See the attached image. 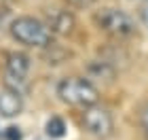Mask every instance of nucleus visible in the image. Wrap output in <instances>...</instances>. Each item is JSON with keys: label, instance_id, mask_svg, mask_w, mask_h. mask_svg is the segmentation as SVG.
<instances>
[{"label": "nucleus", "instance_id": "1a4fd4ad", "mask_svg": "<svg viewBox=\"0 0 148 140\" xmlns=\"http://www.w3.org/2000/svg\"><path fill=\"white\" fill-rule=\"evenodd\" d=\"M4 138L6 140H21V130L15 128V125H9L4 130Z\"/></svg>", "mask_w": 148, "mask_h": 140}, {"label": "nucleus", "instance_id": "9d476101", "mask_svg": "<svg viewBox=\"0 0 148 140\" xmlns=\"http://www.w3.org/2000/svg\"><path fill=\"white\" fill-rule=\"evenodd\" d=\"M66 2L74 9H89L91 4H95V0H66Z\"/></svg>", "mask_w": 148, "mask_h": 140}, {"label": "nucleus", "instance_id": "7ed1b4c3", "mask_svg": "<svg viewBox=\"0 0 148 140\" xmlns=\"http://www.w3.org/2000/svg\"><path fill=\"white\" fill-rule=\"evenodd\" d=\"M93 19H95L99 30H104L106 34H110L114 38H127V36H131L133 32H136V23L121 9H112V6L102 9V11H97L95 15H93Z\"/></svg>", "mask_w": 148, "mask_h": 140}, {"label": "nucleus", "instance_id": "39448f33", "mask_svg": "<svg viewBox=\"0 0 148 140\" xmlns=\"http://www.w3.org/2000/svg\"><path fill=\"white\" fill-rule=\"evenodd\" d=\"M28 72H30V57L21 51L9 53V57H6V79H9V83L17 85V91H19V85L25 83Z\"/></svg>", "mask_w": 148, "mask_h": 140}, {"label": "nucleus", "instance_id": "9b49d317", "mask_svg": "<svg viewBox=\"0 0 148 140\" xmlns=\"http://www.w3.org/2000/svg\"><path fill=\"white\" fill-rule=\"evenodd\" d=\"M140 119H142V125H144V130L148 132V102L144 104V108H142V112H140Z\"/></svg>", "mask_w": 148, "mask_h": 140}, {"label": "nucleus", "instance_id": "0eeeda50", "mask_svg": "<svg viewBox=\"0 0 148 140\" xmlns=\"http://www.w3.org/2000/svg\"><path fill=\"white\" fill-rule=\"evenodd\" d=\"M23 108L21 93L13 87H6L0 91V115L2 117H17Z\"/></svg>", "mask_w": 148, "mask_h": 140}, {"label": "nucleus", "instance_id": "423d86ee", "mask_svg": "<svg viewBox=\"0 0 148 140\" xmlns=\"http://www.w3.org/2000/svg\"><path fill=\"white\" fill-rule=\"evenodd\" d=\"M47 26L53 34H68L74 28V17L64 9H53L47 13Z\"/></svg>", "mask_w": 148, "mask_h": 140}, {"label": "nucleus", "instance_id": "6e6552de", "mask_svg": "<svg viewBox=\"0 0 148 140\" xmlns=\"http://www.w3.org/2000/svg\"><path fill=\"white\" fill-rule=\"evenodd\" d=\"M45 130H47V136L49 138H64L66 123H64V119H59V117H51L49 121H47Z\"/></svg>", "mask_w": 148, "mask_h": 140}, {"label": "nucleus", "instance_id": "f03ea898", "mask_svg": "<svg viewBox=\"0 0 148 140\" xmlns=\"http://www.w3.org/2000/svg\"><path fill=\"white\" fill-rule=\"evenodd\" d=\"M57 96L62 102L70 106H87L97 102V89L91 85V81H87L83 77H66L57 85Z\"/></svg>", "mask_w": 148, "mask_h": 140}, {"label": "nucleus", "instance_id": "f257e3e1", "mask_svg": "<svg viewBox=\"0 0 148 140\" xmlns=\"http://www.w3.org/2000/svg\"><path fill=\"white\" fill-rule=\"evenodd\" d=\"M11 34L17 43L25 47L47 49L53 45V32L49 30V26L34 17H17L11 23Z\"/></svg>", "mask_w": 148, "mask_h": 140}, {"label": "nucleus", "instance_id": "ddd939ff", "mask_svg": "<svg viewBox=\"0 0 148 140\" xmlns=\"http://www.w3.org/2000/svg\"><path fill=\"white\" fill-rule=\"evenodd\" d=\"M36 140H42V138H36Z\"/></svg>", "mask_w": 148, "mask_h": 140}, {"label": "nucleus", "instance_id": "20e7f679", "mask_svg": "<svg viewBox=\"0 0 148 140\" xmlns=\"http://www.w3.org/2000/svg\"><path fill=\"white\" fill-rule=\"evenodd\" d=\"M80 121H83V128L89 132V134L99 136V138L110 136V134H112V128H114L112 115H110L106 108H102V106H95V104L87 106Z\"/></svg>", "mask_w": 148, "mask_h": 140}, {"label": "nucleus", "instance_id": "f8f14e48", "mask_svg": "<svg viewBox=\"0 0 148 140\" xmlns=\"http://www.w3.org/2000/svg\"><path fill=\"white\" fill-rule=\"evenodd\" d=\"M142 21L146 23V28H148V4H146L144 9H142Z\"/></svg>", "mask_w": 148, "mask_h": 140}]
</instances>
